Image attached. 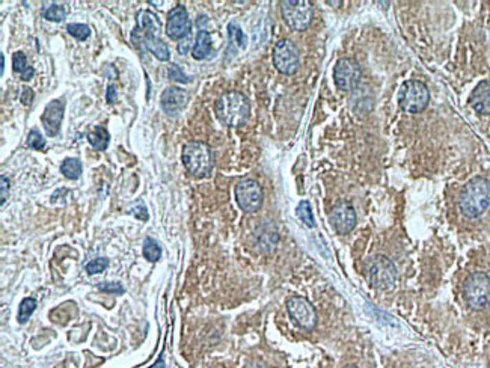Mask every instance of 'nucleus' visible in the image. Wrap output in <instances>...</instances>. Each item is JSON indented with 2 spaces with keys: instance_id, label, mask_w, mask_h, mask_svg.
<instances>
[{
  "instance_id": "obj_1",
  "label": "nucleus",
  "mask_w": 490,
  "mask_h": 368,
  "mask_svg": "<svg viewBox=\"0 0 490 368\" xmlns=\"http://www.w3.org/2000/svg\"><path fill=\"white\" fill-rule=\"evenodd\" d=\"M136 23L138 25L131 32L134 45L139 47L140 44L142 50L148 49L159 61L168 62L171 59V52L160 38L162 26L157 15L148 10H142L136 14Z\"/></svg>"
},
{
  "instance_id": "obj_2",
  "label": "nucleus",
  "mask_w": 490,
  "mask_h": 368,
  "mask_svg": "<svg viewBox=\"0 0 490 368\" xmlns=\"http://www.w3.org/2000/svg\"><path fill=\"white\" fill-rule=\"evenodd\" d=\"M215 112L219 121L228 127H240L249 120L251 105L242 92L229 91L217 98Z\"/></svg>"
},
{
  "instance_id": "obj_3",
  "label": "nucleus",
  "mask_w": 490,
  "mask_h": 368,
  "mask_svg": "<svg viewBox=\"0 0 490 368\" xmlns=\"http://www.w3.org/2000/svg\"><path fill=\"white\" fill-rule=\"evenodd\" d=\"M490 206V182L483 177L469 180L458 199V207L466 217H478Z\"/></svg>"
},
{
  "instance_id": "obj_4",
  "label": "nucleus",
  "mask_w": 490,
  "mask_h": 368,
  "mask_svg": "<svg viewBox=\"0 0 490 368\" xmlns=\"http://www.w3.org/2000/svg\"><path fill=\"white\" fill-rule=\"evenodd\" d=\"M183 159L184 168L187 172L193 177H209L211 174L213 168H215V155L213 150L201 140H192L183 147Z\"/></svg>"
},
{
  "instance_id": "obj_5",
  "label": "nucleus",
  "mask_w": 490,
  "mask_h": 368,
  "mask_svg": "<svg viewBox=\"0 0 490 368\" xmlns=\"http://www.w3.org/2000/svg\"><path fill=\"white\" fill-rule=\"evenodd\" d=\"M430 92L425 83L420 80H409L401 85L398 91V105L405 112L418 113L429 105Z\"/></svg>"
},
{
  "instance_id": "obj_6",
  "label": "nucleus",
  "mask_w": 490,
  "mask_h": 368,
  "mask_svg": "<svg viewBox=\"0 0 490 368\" xmlns=\"http://www.w3.org/2000/svg\"><path fill=\"white\" fill-rule=\"evenodd\" d=\"M463 296L472 310H481L490 303V278L483 272H476L466 278Z\"/></svg>"
},
{
  "instance_id": "obj_7",
  "label": "nucleus",
  "mask_w": 490,
  "mask_h": 368,
  "mask_svg": "<svg viewBox=\"0 0 490 368\" xmlns=\"http://www.w3.org/2000/svg\"><path fill=\"white\" fill-rule=\"evenodd\" d=\"M365 272L368 283L377 290L391 288L395 279H397V269H395L390 258H386L385 255H376L370 258Z\"/></svg>"
},
{
  "instance_id": "obj_8",
  "label": "nucleus",
  "mask_w": 490,
  "mask_h": 368,
  "mask_svg": "<svg viewBox=\"0 0 490 368\" xmlns=\"http://www.w3.org/2000/svg\"><path fill=\"white\" fill-rule=\"evenodd\" d=\"M281 14L287 26L293 30H305L312 20V5L306 0H287L281 3Z\"/></svg>"
},
{
  "instance_id": "obj_9",
  "label": "nucleus",
  "mask_w": 490,
  "mask_h": 368,
  "mask_svg": "<svg viewBox=\"0 0 490 368\" xmlns=\"http://www.w3.org/2000/svg\"><path fill=\"white\" fill-rule=\"evenodd\" d=\"M235 199L246 213H255L263 204V187L254 178H242L235 186Z\"/></svg>"
},
{
  "instance_id": "obj_10",
  "label": "nucleus",
  "mask_w": 490,
  "mask_h": 368,
  "mask_svg": "<svg viewBox=\"0 0 490 368\" xmlns=\"http://www.w3.org/2000/svg\"><path fill=\"white\" fill-rule=\"evenodd\" d=\"M273 64L279 73L291 76L300 65V54L297 45L290 40H281L273 47Z\"/></svg>"
},
{
  "instance_id": "obj_11",
  "label": "nucleus",
  "mask_w": 490,
  "mask_h": 368,
  "mask_svg": "<svg viewBox=\"0 0 490 368\" xmlns=\"http://www.w3.org/2000/svg\"><path fill=\"white\" fill-rule=\"evenodd\" d=\"M287 310L291 320L302 329L306 331H312L317 325V312L312 307V303L305 299V297L293 296L287 301Z\"/></svg>"
},
{
  "instance_id": "obj_12",
  "label": "nucleus",
  "mask_w": 490,
  "mask_h": 368,
  "mask_svg": "<svg viewBox=\"0 0 490 368\" xmlns=\"http://www.w3.org/2000/svg\"><path fill=\"white\" fill-rule=\"evenodd\" d=\"M362 72L359 64L352 58H343L337 62L334 68V79L341 91H352L361 82Z\"/></svg>"
},
{
  "instance_id": "obj_13",
  "label": "nucleus",
  "mask_w": 490,
  "mask_h": 368,
  "mask_svg": "<svg viewBox=\"0 0 490 368\" xmlns=\"http://www.w3.org/2000/svg\"><path fill=\"white\" fill-rule=\"evenodd\" d=\"M191 20H189L187 10L183 5L173 6L166 20V35L173 41H183L184 38L191 36Z\"/></svg>"
},
{
  "instance_id": "obj_14",
  "label": "nucleus",
  "mask_w": 490,
  "mask_h": 368,
  "mask_svg": "<svg viewBox=\"0 0 490 368\" xmlns=\"http://www.w3.org/2000/svg\"><path fill=\"white\" fill-rule=\"evenodd\" d=\"M330 224L338 234H349L356 225V211L352 204L345 201H339L330 211Z\"/></svg>"
},
{
  "instance_id": "obj_15",
  "label": "nucleus",
  "mask_w": 490,
  "mask_h": 368,
  "mask_svg": "<svg viewBox=\"0 0 490 368\" xmlns=\"http://www.w3.org/2000/svg\"><path fill=\"white\" fill-rule=\"evenodd\" d=\"M64 112H65L64 100H52L50 103L45 106L41 121L44 124V130L47 133V136L54 138L59 135L61 124L62 120H64Z\"/></svg>"
},
{
  "instance_id": "obj_16",
  "label": "nucleus",
  "mask_w": 490,
  "mask_h": 368,
  "mask_svg": "<svg viewBox=\"0 0 490 368\" xmlns=\"http://www.w3.org/2000/svg\"><path fill=\"white\" fill-rule=\"evenodd\" d=\"M189 92L184 91L183 88H178V86H169L166 88L160 97L162 109L168 113L169 116H177L189 103Z\"/></svg>"
},
{
  "instance_id": "obj_17",
  "label": "nucleus",
  "mask_w": 490,
  "mask_h": 368,
  "mask_svg": "<svg viewBox=\"0 0 490 368\" xmlns=\"http://www.w3.org/2000/svg\"><path fill=\"white\" fill-rule=\"evenodd\" d=\"M471 106L481 115H490V82L484 80L476 86L471 96Z\"/></svg>"
},
{
  "instance_id": "obj_18",
  "label": "nucleus",
  "mask_w": 490,
  "mask_h": 368,
  "mask_svg": "<svg viewBox=\"0 0 490 368\" xmlns=\"http://www.w3.org/2000/svg\"><path fill=\"white\" fill-rule=\"evenodd\" d=\"M210 53H211V36L207 30L200 26V30H198L196 40L193 44V49H192V54L195 59L202 61L205 58H209Z\"/></svg>"
},
{
  "instance_id": "obj_19",
  "label": "nucleus",
  "mask_w": 490,
  "mask_h": 368,
  "mask_svg": "<svg viewBox=\"0 0 490 368\" xmlns=\"http://www.w3.org/2000/svg\"><path fill=\"white\" fill-rule=\"evenodd\" d=\"M257 240H258L259 249L264 250V252H270V250H273L279 241L278 231H276L273 225H263L262 230H259V232H258Z\"/></svg>"
},
{
  "instance_id": "obj_20",
  "label": "nucleus",
  "mask_w": 490,
  "mask_h": 368,
  "mask_svg": "<svg viewBox=\"0 0 490 368\" xmlns=\"http://www.w3.org/2000/svg\"><path fill=\"white\" fill-rule=\"evenodd\" d=\"M12 72L15 74H20L21 80H25V82L32 79L35 74L34 68L28 64L26 54L23 52H15L12 54Z\"/></svg>"
},
{
  "instance_id": "obj_21",
  "label": "nucleus",
  "mask_w": 490,
  "mask_h": 368,
  "mask_svg": "<svg viewBox=\"0 0 490 368\" xmlns=\"http://www.w3.org/2000/svg\"><path fill=\"white\" fill-rule=\"evenodd\" d=\"M88 140L97 151H105L109 147L110 135L105 127H100V125H97V127H94V130L88 135Z\"/></svg>"
},
{
  "instance_id": "obj_22",
  "label": "nucleus",
  "mask_w": 490,
  "mask_h": 368,
  "mask_svg": "<svg viewBox=\"0 0 490 368\" xmlns=\"http://www.w3.org/2000/svg\"><path fill=\"white\" fill-rule=\"evenodd\" d=\"M61 172L70 180H77L82 175V162L76 158H68L62 162Z\"/></svg>"
},
{
  "instance_id": "obj_23",
  "label": "nucleus",
  "mask_w": 490,
  "mask_h": 368,
  "mask_svg": "<svg viewBox=\"0 0 490 368\" xmlns=\"http://www.w3.org/2000/svg\"><path fill=\"white\" fill-rule=\"evenodd\" d=\"M35 310H36V301L34 299V297H26V299H23L20 303L19 316H17L19 323L20 325L28 323V320L30 318V316L34 314Z\"/></svg>"
},
{
  "instance_id": "obj_24",
  "label": "nucleus",
  "mask_w": 490,
  "mask_h": 368,
  "mask_svg": "<svg viewBox=\"0 0 490 368\" xmlns=\"http://www.w3.org/2000/svg\"><path fill=\"white\" fill-rule=\"evenodd\" d=\"M144 257L149 263L159 261V258L162 257V248L157 241L151 237H147L144 240Z\"/></svg>"
},
{
  "instance_id": "obj_25",
  "label": "nucleus",
  "mask_w": 490,
  "mask_h": 368,
  "mask_svg": "<svg viewBox=\"0 0 490 368\" xmlns=\"http://www.w3.org/2000/svg\"><path fill=\"white\" fill-rule=\"evenodd\" d=\"M296 211H297V216H299L300 221H302L306 226H310V228H314V226H315V221H314L312 208H311V206H310V202H308V201H300Z\"/></svg>"
},
{
  "instance_id": "obj_26",
  "label": "nucleus",
  "mask_w": 490,
  "mask_h": 368,
  "mask_svg": "<svg viewBox=\"0 0 490 368\" xmlns=\"http://www.w3.org/2000/svg\"><path fill=\"white\" fill-rule=\"evenodd\" d=\"M65 17H67V10H65V6H62V5H52L44 11V19L49 21L61 23L65 20Z\"/></svg>"
},
{
  "instance_id": "obj_27",
  "label": "nucleus",
  "mask_w": 490,
  "mask_h": 368,
  "mask_svg": "<svg viewBox=\"0 0 490 368\" xmlns=\"http://www.w3.org/2000/svg\"><path fill=\"white\" fill-rule=\"evenodd\" d=\"M67 30H68V34L71 36H74V38H77V40H81V41L88 40L89 35H91L89 26L82 25V23H71V25L67 26Z\"/></svg>"
},
{
  "instance_id": "obj_28",
  "label": "nucleus",
  "mask_w": 490,
  "mask_h": 368,
  "mask_svg": "<svg viewBox=\"0 0 490 368\" xmlns=\"http://www.w3.org/2000/svg\"><path fill=\"white\" fill-rule=\"evenodd\" d=\"M26 144L29 148H32V150H44V147H45V140L43 138L41 133H39L36 129L34 130H30L29 131V135H28V140H26Z\"/></svg>"
},
{
  "instance_id": "obj_29",
  "label": "nucleus",
  "mask_w": 490,
  "mask_h": 368,
  "mask_svg": "<svg viewBox=\"0 0 490 368\" xmlns=\"http://www.w3.org/2000/svg\"><path fill=\"white\" fill-rule=\"evenodd\" d=\"M228 36L231 41H235L239 47H244V43H246V36H244L242 29L235 23H229L228 25Z\"/></svg>"
},
{
  "instance_id": "obj_30",
  "label": "nucleus",
  "mask_w": 490,
  "mask_h": 368,
  "mask_svg": "<svg viewBox=\"0 0 490 368\" xmlns=\"http://www.w3.org/2000/svg\"><path fill=\"white\" fill-rule=\"evenodd\" d=\"M109 261L106 258H96V260H92L91 263L86 264V272L89 273V275H98V273L105 272V269H107Z\"/></svg>"
},
{
  "instance_id": "obj_31",
  "label": "nucleus",
  "mask_w": 490,
  "mask_h": 368,
  "mask_svg": "<svg viewBox=\"0 0 490 368\" xmlns=\"http://www.w3.org/2000/svg\"><path fill=\"white\" fill-rule=\"evenodd\" d=\"M168 77L171 80H175V82H180V83H189V82H191V77H187L183 73V69H181V67H178L177 64L169 65Z\"/></svg>"
},
{
  "instance_id": "obj_32",
  "label": "nucleus",
  "mask_w": 490,
  "mask_h": 368,
  "mask_svg": "<svg viewBox=\"0 0 490 368\" xmlns=\"http://www.w3.org/2000/svg\"><path fill=\"white\" fill-rule=\"evenodd\" d=\"M130 213L136 219H140V221H148V210L142 201L134 202V204L130 207Z\"/></svg>"
},
{
  "instance_id": "obj_33",
  "label": "nucleus",
  "mask_w": 490,
  "mask_h": 368,
  "mask_svg": "<svg viewBox=\"0 0 490 368\" xmlns=\"http://www.w3.org/2000/svg\"><path fill=\"white\" fill-rule=\"evenodd\" d=\"M98 288L105 293H114V294H124V287L120 283H103L98 284Z\"/></svg>"
},
{
  "instance_id": "obj_34",
  "label": "nucleus",
  "mask_w": 490,
  "mask_h": 368,
  "mask_svg": "<svg viewBox=\"0 0 490 368\" xmlns=\"http://www.w3.org/2000/svg\"><path fill=\"white\" fill-rule=\"evenodd\" d=\"M20 98H21V103H23V105L29 106L30 103H32V100H34V92H32V89H30V88H25V89H23Z\"/></svg>"
},
{
  "instance_id": "obj_35",
  "label": "nucleus",
  "mask_w": 490,
  "mask_h": 368,
  "mask_svg": "<svg viewBox=\"0 0 490 368\" xmlns=\"http://www.w3.org/2000/svg\"><path fill=\"white\" fill-rule=\"evenodd\" d=\"M2 206H5L8 193H10V180H8L6 175H2Z\"/></svg>"
},
{
  "instance_id": "obj_36",
  "label": "nucleus",
  "mask_w": 490,
  "mask_h": 368,
  "mask_svg": "<svg viewBox=\"0 0 490 368\" xmlns=\"http://www.w3.org/2000/svg\"><path fill=\"white\" fill-rule=\"evenodd\" d=\"M115 100H116V86L115 85H109L107 91H106V101L109 105H112Z\"/></svg>"
},
{
  "instance_id": "obj_37",
  "label": "nucleus",
  "mask_w": 490,
  "mask_h": 368,
  "mask_svg": "<svg viewBox=\"0 0 490 368\" xmlns=\"http://www.w3.org/2000/svg\"><path fill=\"white\" fill-rule=\"evenodd\" d=\"M191 43H192V41H191V36L184 38L183 41L178 43V52H180L181 54L189 53V49H191Z\"/></svg>"
},
{
  "instance_id": "obj_38",
  "label": "nucleus",
  "mask_w": 490,
  "mask_h": 368,
  "mask_svg": "<svg viewBox=\"0 0 490 368\" xmlns=\"http://www.w3.org/2000/svg\"><path fill=\"white\" fill-rule=\"evenodd\" d=\"M151 368H164V362H163V359L160 358V359H159V361H157V362H156V364H154V365H153Z\"/></svg>"
},
{
  "instance_id": "obj_39",
  "label": "nucleus",
  "mask_w": 490,
  "mask_h": 368,
  "mask_svg": "<svg viewBox=\"0 0 490 368\" xmlns=\"http://www.w3.org/2000/svg\"><path fill=\"white\" fill-rule=\"evenodd\" d=\"M0 61H2V68H0V73L3 74V69H5V56H3V54H0Z\"/></svg>"
},
{
  "instance_id": "obj_40",
  "label": "nucleus",
  "mask_w": 490,
  "mask_h": 368,
  "mask_svg": "<svg viewBox=\"0 0 490 368\" xmlns=\"http://www.w3.org/2000/svg\"><path fill=\"white\" fill-rule=\"evenodd\" d=\"M248 368H264V367L259 365V364H252V365H249Z\"/></svg>"
},
{
  "instance_id": "obj_41",
  "label": "nucleus",
  "mask_w": 490,
  "mask_h": 368,
  "mask_svg": "<svg viewBox=\"0 0 490 368\" xmlns=\"http://www.w3.org/2000/svg\"><path fill=\"white\" fill-rule=\"evenodd\" d=\"M344 368H356V367H353V365H347V367H344Z\"/></svg>"
},
{
  "instance_id": "obj_42",
  "label": "nucleus",
  "mask_w": 490,
  "mask_h": 368,
  "mask_svg": "<svg viewBox=\"0 0 490 368\" xmlns=\"http://www.w3.org/2000/svg\"><path fill=\"white\" fill-rule=\"evenodd\" d=\"M487 368H490V364H489V367H487Z\"/></svg>"
}]
</instances>
